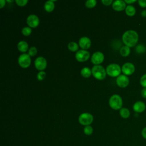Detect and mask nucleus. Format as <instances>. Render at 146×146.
<instances>
[{
  "mask_svg": "<svg viewBox=\"0 0 146 146\" xmlns=\"http://www.w3.org/2000/svg\"><path fill=\"white\" fill-rule=\"evenodd\" d=\"M139 39V35L136 31L129 30L124 33L122 36V40L125 44L129 47H132L136 45Z\"/></svg>",
  "mask_w": 146,
  "mask_h": 146,
  "instance_id": "nucleus-1",
  "label": "nucleus"
},
{
  "mask_svg": "<svg viewBox=\"0 0 146 146\" xmlns=\"http://www.w3.org/2000/svg\"><path fill=\"white\" fill-rule=\"evenodd\" d=\"M109 105L115 110H120L123 105V100L121 96L117 94L111 96L109 100Z\"/></svg>",
  "mask_w": 146,
  "mask_h": 146,
  "instance_id": "nucleus-2",
  "label": "nucleus"
},
{
  "mask_svg": "<svg viewBox=\"0 0 146 146\" xmlns=\"http://www.w3.org/2000/svg\"><path fill=\"white\" fill-rule=\"evenodd\" d=\"M92 74L96 79L103 80L106 76V71L104 68L100 65H95L91 70Z\"/></svg>",
  "mask_w": 146,
  "mask_h": 146,
  "instance_id": "nucleus-3",
  "label": "nucleus"
},
{
  "mask_svg": "<svg viewBox=\"0 0 146 146\" xmlns=\"http://www.w3.org/2000/svg\"><path fill=\"white\" fill-rule=\"evenodd\" d=\"M106 73L110 76L117 77L120 75L121 68L120 66L116 63L109 64L106 68Z\"/></svg>",
  "mask_w": 146,
  "mask_h": 146,
  "instance_id": "nucleus-4",
  "label": "nucleus"
},
{
  "mask_svg": "<svg viewBox=\"0 0 146 146\" xmlns=\"http://www.w3.org/2000/svg\"><path fill=\"white\" fill-rule=\"evenodd\" d=\"M94 120V117L93 116L87 112H84L82 113V114L80 115L78 118L79 122L80 124L83 125H90L91 124Z\"/></svg>",
  "mask_w": 146,
  "mask_h": 146,
  "instance_id": "nucleus-5",
  "label": "nucleus"
},
{
  "mask_svg": "<svg viewBox=\"0 0 146 146\" xmlns=\"http://www.w3.org/2000/svg\"><path fill=\"white\" fill-rule=\"evenodd\" d=\"M19 66L22 68H27L31 64L30 56L27 54L20 55L18 59Z\"/></svg>",
  "mask_w": 146,
  "mask_h": 146,
  "instance_id": "nucleus-6",
  "label": "nucleus"
},
{
  "mask_svg": "<svg viewBox=\"0 0 146 146\" xmlns=\"http://www.w3.org/2000/svg\"><path fill=\"white\" fill-rule=\"evenodd\" d=\"M135 71V67L134 64L131 62H127L124 63L121 67V71L124 75H131L134 73Z\"/></svg>",
  "mask_w": 146,
  "mask_h": 146,
  "instance_id": "nucleus-7",
  "label": "nucleus"
},
{
  "mask_svg": "<svg viewBox=\"0 0 146 146\" xmlns=\"http://www.w3.org/2000/svg\"><path fill=\"white\" fill-rule=\"evenodd\" d=\"M34 64L35 68L41 71L46 68L47 66V61L42 56H39L35 59Z\"/></svg>",
  "mask_w": 146,
  "mask_h": 146,
  "instance_id": "nucleus-8",
  "label": "nucleus"
},
{
  "mask_svg": "<svg viewBox=\"0 0 146 146\" xmlns=\"http://www.w3.org/2000/svg\"><path fill=\"white\" fill-rule=\"evenodd\" d=\"M116 82L117 85L119 87L121 88H125L128 85L129 80L127 76L124 74H121L117 77Z\"/></svg>",
  "mask_w": 146,
  "mask_h": 146,
  "instance_id": "nucleus-9",
  "label": "nucleus"
},
{
  "mask_svg": "<svg viewBox=\"0 0 146 146\" xmlns=\"http://www.w3.org/2000/svg\"><path fill=\"white\" fill-rule=\"evenodd\" d=\"M76 59L79 62H85L90 58V53L86 50H80L76 52L75 54Z\"/></svg>",
  "mask_w": 146,
  "mask_h": 146,
  "instance_id": "nucleus-10",
  "label": "nucleus"
},
{
  "mask_svg": "<svg viewBox=\"0 0 146 146\" xmlns=\"http://www.w3.org/2000/svg\"><path fill=\"white\" fill-rule=\"evenodd\" d=\"M104 59L103 54L100 51L94 52L91 56V62L95 65H99L102 63Z\"/></svg>",
  "mask_w": 146,
  "mask_h": 146,
  "instance_id": "nucleus-11",
  "label": "nucleus"
},
{
  "mask_svg": "<svg viewBox=\"0 0 146 146\" xmlns=\"http://www.w3.org/2000/svg\"><path fill=\"white\" fill-rule=\"evenodd\" d=\"M26 22L30 27L35 28L39 25V19L36 15L34 14H31L27 18Z\"/></svg>",
  "mask_w": 146,
  "mask_h": 146,
  "instance_id": "nucleus-12",
  "label": "nucleus"
},
{
  "mask_svg": "<svg viewBox=\"0 0 146 146\" xmlns=\"http://www.w3.org/2000/svg\"><path fill=\"white\" fill-rule=\"evenodd\" d=\"M126 7V3L124 1L122 0H116L113 2L112 3V8L113 10L120 11L125 9Z\"/></svg>",
  "mask_w": 146,
  "mask_h": 146,
  "instance_id": "nucleus-13",
  "label": "nucleus"
},
{
  "mask_svg": "<svg viewBox=\"0 0 146 146\" xmlns=\"http://www.w3.org/2000/svg\"><path fill=\"white\" fill-rule=\"evenodd\" d=\"M79 45L83 49H88L91 45V41L89 38L83 36L79 40Z\"/></svg>",
  "mask_w": 146,
  "mask_h": 146,
  "instance_id": "nucleus-14",
  "label": "nucleus"
},
{
  "mask_svg": "<svg viewBox=\"0 0 146 146\" xmlns=\"http://www.w3.org/2000/svg\"><path fill=\"white\" fill-rule=\"evenodd\" d=\"M146 106L144 102L141 101H137L133 105V110L137 113L143 112L145 110Z\"/></svg>",
  "mask_w": 146,
  "mask_h": 146,
  "instance_id": "nucleus-15",
  "label": "nucleus"
},
{
  "mask_svg": "<svg viewBox=\"0 0 146 146\" xmlns=\"http://www.w3.org/2000/svg\"><path fill=\"white\" fill-rule=\"evenodd\" d=\"M28 47H29L28 43L24 40L20 41L19 42H18L17 44V48L18 50L23 52H26L28 50Z\"/></svg>",
  "mask_w": 146,
  "mask_h": 146,
  "instance_id": "nucleus-16",
  "label": "nucleus"
},
{
  "mask_svg": "<svg viewBox=\"0 0 146 146\" xmlns=\"http://www.w3.org/2000/svg\"><path fill=\"white\" fill-rule=\"evenodd\" d=\"M54 1H55L50 0V1L46 2V3H44V8L46 11L51 12L52 11L54 10V7H55V5L54 3Z\"/></svg>",
  "mask_w": 146,
  "mask_h": 146,
  "instance_id": "nucleus-17",
  "label": "nucleus"
},
{
  "mask_svg": "<svg viewBox=\"0 0 146 146\" xmlns=\"http://www.w3.org/2000/svg\"><path fill=\"white\" fill-rule=\"evenodd\" d=\"M125 12L127 15L129 17H132L136 13V9L133 6L129 5L126 6L125 9Z\"/></svg>",
  "mask_w": 146,
  "mask_h": 146,
  "instance_id": "nucleus-18",
  "label": "nucleus"
},
{
  "mask_svg": "<svg viewBox=\"0 0 146 146\" xmlns=\"http://www.w3.org/2000/svg\"><path fill=\"white\" fill-rule=\"evenodd\" d=\"M131 52L130 47L127 46H122L120 49V54L123 56H127L129 55Z\"/></svg>",
  "mask_w": 146,
  "mask_h": 146,
  "instance_id": "nucleus-19",
  "label": "nucleus"
},
{
  "mask_svg": "<svg viewBox=\"0 0 146 146\" xmlns=\"http://www.w3.org/2000/svg\"><path fill=\"white\" fill-rule=\"evenodd\" d=\"M120 115L124 119H127L130 116V111L127 108H121L119 111Z\"/></svg>",
  "mask_w": 146,
  "mask_h": 146,
  "instance_id": "nucleus-20",
  "label": "nucleus"
},
{
  "mask_svg": "<svg viewBox=\"0 0 146 146\" xmlns=\"http://www.w3.org/2000/svg\"><path fill=\"white\" fill-rule=\"evenodd\" d=\"M80 74L84 78H89L92 74V71L88 67H84L81 70Z\"/></svg>",
  "mask_w": 146,
  "mask_h": 146,
  "instance_id": "nucleus-21",
  "label": "nucleus"
},
{
  "mask_svg": "<svg viewBox=\"0 0 146 146\" xmlns=\"http://www.w3.org/2000/svg\"><path fill=\"white\" fill-rule=\"evenodd\" d=\"M68 48L71 51H76L79 48L78 44L75 42H71L68 44Z\"/></svg>",
  "mask_w": 146,
  "mask_h": 146,
  "instance_id": "nucleus-22",
  "label": "nucleus"
},
{
  "mask_svg": "<svg viewBox=\"0 0 146 146\" xmlns=\"http://www.w3.org/2000/svg\"><path fill=\"white\" fill-rule=\"evenodd\" d=\"M145 50H146V48L143 44H139L137 45L136 47V51L138 54L143 53L145 51Z\"/></svg>",
  "mask_w": 146,
  "mask_h": 146,
  "instance_id": "nucleus-23",
  "label": "nucleus"
},
{
  "mask_svg": "<svg viewBox=\"0 0 146 146\" xmlns=\"http://www.w3.org/2000/svg\"><path fill=\"white\" fill-rule=\"evenodd\" d=\"M96 3L97 2L96 0H88L86 2L85 5L88 8H92L95 6Z\"/></svg>",
  "mask_w": 146,
  "mask_h": 146,
  "instance_id": "nucleus-24",
  "label": "nucleus"
},
{
  "mask_svg": "<svg viewBox=\"0 0 146 146\" xmlns=\"http://www.w3.org/2000/svg\"><path fill=\"white\" fill-rule=\"evenodd\" d=\"M84 133L86 135H90L93 132V128L90 125H86L85 126V127L83 129Z\"/></svg>",
  "mask_w": 146,
  "mask_h": 146,
  "instance_id": "nucleus-25",
  "label": "nucleus"
},
{
  "mask_svg": "<svg viewBox=\"0 0 146 146\" xmlns=\"http://www.w3.org/2000/svg\"><path fill=\"white\" fill-rule=\"evenodd\" d=\"M31 29L30 27H25L22 30V33L25 36H29L31 33Z\"/></svg>",
  "mask_w": 146,
  "mask_h": 146,
  "instance_id": "nucleus-26",
  "label": "nucleus"
},
{
  "mask_svg": "<svg viewBox=\"0 0 146 146\" xmlns=\"http://www.w3.org/2000/svg\"><path fill=\"white\" fill-rule=\"evenodd\" d=\"M140 84L143 88H146V74L141 76L140 79Z\"/></svg>",
  "mask_w": 146,
  "mask_h": 146,
  "instance_id": "nucleus-27",
  "label": "nucleus"
},
{
  "mask_svg": "<svg viewBox=\"0 0 146 146\" xmlns=\"http://www.w3.org/2000/svg\"><path fill=\"white\" fill-rule=\"evenodd\" d=\"M36 53H37V49L35 47H30L28 51V54L31 56H35L36 54Z\"/></svg>",
  "mask_w": 146,
  "mask_h": 146,
  "instance_id": "nucleus-28",
  "label": "nucleus"
},
{
  "mask_svg": "<svg viewBox=\"0 0 146 146\" xmlns=\"http://www.w3.org/2000/svg\"><path fill=\"white\" fill-rule=\"evenodd\" d=\"M45 76H46V72L43 71H41L38 73L36 78H37L38 80H42L44 79Z\"/></svg>",
  "mask_w": 146,
  "mask_h": 146,
  "instance_id": "nucleus-29",
  "label": "nucleus"
},
{
  "mask_svg": "<svg viewBox=\"0 0 146 146\" xmlns=\"http://www.w3.org/2000/svg\"><path fill=\"white\" fill-rule=\"evenodd\" d=\"M15 2L19 6H24L28 3V1L27 0H16Z\"/></svg>",
  "mask_w": 146,
  "mask_h": 146,
  "instance_id": "nucleus-30",
  "label": "nucleus"
},
{
  "mask_svg": "<svg viewBox=\"0 0 146 146\" xmlns=\"http://www.w3.org/2000/svg\"><path fill=\"white\" fill-rule=\"evenodd\" d=\"M137 2L140 7L143 8L146 7V0H139Z\"/></svg>",
  "mask_w": 146,
  "mask_h": 146,
  "instance_id": "nucleus-31",
  "label": "nucleus"
},
{
  "mask_svg": "<svg viewBox=\"0 0 146 146\" xmlns=\"http://www.w3.org/2000/svg\"><path fill=\"white\" fill-rule=\"evenodd\" d=\"M102 2L103 3V5L106 6H108L110 5L112 3H113L112 0H102Z\"/></svg>",
  "mask_w": 146,
  "mask_h": 146,
  "instance_id": "nucleus-32",
  "label": "nucleus"
},
{
  "mask_svg": "<svg viewBox=\"0 0 146 146\" xmlns=\"http://www.w3.org/2000/svg\"><path fill=\"white\" fill-rule=\"evenodd\" d=\"M141 136L142 137L146 140V127H144L142 130H141Z\"/></svg>",
  "mask_w": 146,
  "mask_h": 146,
  "instance_id": "nucleus-33",
  "label": "nucleus"
},
{
  "mask_svg": "<svg viewBox=\"0 0 146 146\" xmlns=\"http://www.w3.org/2000/svg\"><path fill=\"white\" fill-rule=\"evenodd\" d=\"M141 95L143 98L146 99V88H143L141 91Z\"/></svg>",
  "mask_w": 146,
  "mask_h": 146,
  "instance_id": "nucleus-34",
  "label": "nucleus"
},
{
  "mask_svg": "<svg viewBox=\"0 0 146 146\" xmlns=\"http://www.w3.org/2000/svg\"><path fill=\"white\" fill-rule=\"evenodd\" d=\"M137 1L136 0H125L124 2H125V3H128L129 5H131L132 3H133L135 2H136Z\"/></svg>",
  "mask_w": 146,
  "mask_h": 146,
  "instance_id": "nucleus-35",
  "label": "nucleus"
},
{
  "mask_svg": "<svg viewBox=\"0 0 146 146\" xmlns=\"http://www.w3.org/2000/svg\"><path fill=\"white\" fill-rule=\"evenodd\" d=\"M6 1L5 0H1L0 1V8H3V6L5 5V3H6Z\"/></svg>",
  "mask_w": 146,
  "mask_h": 146,
  "instance_id": "nucleus-36",
  "label": "nucleus"
},
{
  "mask_svg": "<svg viewBox=\"0 0 146 146\" xmlns=\"http://www.w3.org/2000/svg\"><path fill=\"white\" fill-rule=\"evenodd\" d=\"M141 15L143 17H146V10H143L141 11Z\"/></svg>",
  "mask_w": 146,
  "mask_h": 146,
  "instance_id": "nucleus-37",
  "label": "nucleus"
},
{
  "mask_svg": "<svg viewBox=\"0 0 146 146\" xmlns=\"http://www.w3.org/2000/svg\"><path fill=\"white\" fill-rule=\"evenodd\" d=\"M6 2H8V3H11V2H13V0H11V1H10V0H7Z\"/></svg>",
  "mask_w": 146,
  "mask_h": 146,
  "instance_id": "nucleus-38",
  "label": "nucleus"
}]
</instances>
